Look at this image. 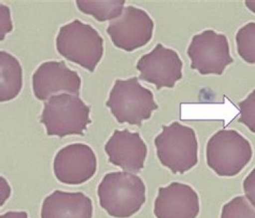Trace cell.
<instances>
[{"label": "cell", "instance_id": "1", "mask_svg": "<svg viewBox=\"0 0 255 218\" xmlns=\"http://www.w3.org/2000/svg\"><path fill=\"white\" fill-rule=\"evenodd\" d=\"M101 207L110 216L128 218L145 201V187L140 177L128 172L107 174L98 188Z\"/></svg>", "mask_w": 255, "mask_h": 218}, {"label": "cell", "instance_id": "2", "mask_svg": "<svg viewBox=\"0 0 255 218\" xmlns=\"http://www.w3.org/2000/svg\"><path fill=\"white\" fill-rule=\"evenodd\" d=\"M90 111V107L78 95L60 94L50 97L45 104L41 122L46 126L48 135H82L91 123Z\"/></svg>", "mask_w": 255, "mask_h": 218}, {"label": "cell", "instance_id": "3", "mask_svg": "<svg viewBox=\"0 0 255 218\" xmlns=\"http://www.w3.org/2000/svg\"><path fill=\"white\" fill-rule=\"evenodd\" d=\"M57 50L65 58L94 72L103 56V39L90 25L76 19L60 28Z\"/></svg>", "mask_w": 255, "mask_h": 218}, {"label": "cell", "instance_id": "4", "mask_svg": "<svg viewBox=\"0 0 255 218\" xmlns=\"http://www.w3.org/2000/svg\"><path fill=\"white\" fill-rule=\"evenodd\" d=\"M106 105L119 123L137 125L150 118L158 109L152 92L142 87L136 78L117 80Z\"/></svg>", "mask_w": 255, "mask_h": 218}, {"label": "cell", "instance_id": "5", "mask_svg": "<svg viewBox=\"0 0 255 218\" xmlns=\"http://www.w3.org/2000/svg\"><path fill=\"white\" fill-rule=\"evenodd\" d=\"M155 143L161 163L174 174H183L197 164L198 142L191 127L174 122L163 127Z\"/></svg>", "mask_w": 255, "mask_h": 218}, {"label": "cell", "instance_id": "6", "mask_svg": "<svg viewBox=\"0 0 255 218\" xmlns=\"http://www.w3.org/2000/svg\"><path fill=\"white\" fill-rule=\"evenodd\" d=\"M252 156L251 143L236 130L216 132L206 148L208 165L221 177L237 175L249 163Z\"/></svg>", "mask_w": 255, "mask_h": 218}, {"label": "cell", "instance_id": "7", "mask_svg": "<svg viewBox=\"0 0 255 218\" xmlns=\"http://www.w3.org/2000/svg\"><path fill=\"white\" fill-rule=\"evenodd\" d=\"M188 55L191 68L201 75H222L226 67L233 62L227 38L212 30H206L192 38Z\"/></svg>", "mask_w": 255, "mask_h": 218}, {"label": "cell", "instance_id": "8", "mask_svg": "<svg viewBox=\"0 0 255 218\" xmlns=\"http://www.w3.org/2000/svg\"><path fill=\"white\" fill-rule=\"evenodd\" d=\"M154 23L143 10L128 6L107 29L114 44L121 49L132 51L150 41Z\"/></svg>", "mask_w": 255, "mask_h": 218}, {"label": "cell", "instance_id": "9", "mask_svg": "<svg viewBox=\"0 0 255 218\" xmlns=\"http://www.w3.org/2000/svg\"><path fill=\"white\" fill-rule=\"evenodd\" d=\"M54 173L60 182L78 185L87 182L97 170V158L91 147L85 144L69 145L55 157Z\"/></svg>", "mask_w": 255, "mask_h": 218}, {"label": "cell", "instance_id": "10", "mask_svg": "<svg viewBox=\"0 0 255 218\" xmlns=\"http://www.w3.org/2000/svg\"><path fill=\"white\" fill-rule=\"evenodd\" d=\"M140 79L154 84L157 90L172 88L182 79V62L174 50L157 44L137 62Z\"/></svg>", "mask_w": 255, "mask_h": 218}, {"label": "cell", "instance_id": "11", "mask_svg": "<svg viewBox=\"0 0 255 218\" xmlns=\"http://www.w3.org/2000/svg\"><path fill=\"white\" fill-rule=\"evenodd\" d=\"M32 84L37 98L46 101L60 92L78 95L81 80L64 62L51 61L38 67L33 74Z\"/></svg>", "mask_w": 255, "mask_h": 218}, {"label": "cell", "instance_id": "12", "mask_svg": "<svg viewBox=\"0 0 255 218\" xmlns=\"http://www.w3.org/2000/svg\"><path fill=\"white\" fill-rule=\"evenodd\" d=\"M199 212V197L189 186L174 182L159 189L154 209L157 218H196Z\"/></svg>", "mask_w": 255, "mask_h": 218}, {"label": "cell", "instance_id": "13", "mask_svg": "<svg viewBox=\"0 0 255 218\" xmlns=\"http://www.w3.org/2000/svg\"><path fill=\"white\" fill-rule=\"evenodd\" d=\"M110 161L126 172L136 173L144 167L147 147L137 132L115 130L105 145Z\"/></svg>", "mask_w": 255, "mask_h": 218}, {"label": "cell", "instance_id": "14", "mask_svg": "<svg viewBox=\"0 0 255 218\" xmlns=\"http://www.w3.org/2000/svg\"><path fill=\"white\" fill-rule=\"evenodd\" d=\"M91 199L82 193L55 191L48 196L41 210V218H92Z\"/></svg>", "mask_w": 255, "mask_h": 218}, {"label": "cell", "instance_id": "15", "mask_svg": "<svg viewBox=\"0 0 255 218\" xmlns=\"http://www.w3.org/2000/svg\"><path fill=\"white\" fill-rule=\"evenodd\" d=\"M0 101L14 100L22 87V69L19 62L6 52L0 53Z\"/></svg>", "mask_w": 255, "mask_h": 218}, {"label": "cell", "instance_id": "16", "mask_svg": "<svg viewBox=\"0 0 255 218\" xmlns=\"http://www.w3.org/2000/svg\"><path fill=\"white\" fill-rule=\"evenodd\" d=\"M124 0H78L77 5L85 14L92 15L99 21L116 19L124 11Z\"/></svg>", "mask_w": 255, "mask_h": 218}, {"label": "cell", "instance_id": "17", "mask_svg": "<svg viewBox=\"0 0 255 218\" xmlns=\"http://www.w3.org/2000/svg\"><path fill=\"white\" fill-rule=\"evenodd\" d=\"M240 56L247 63L255 64V23H249L238 31L236 36Z\"/></svg>", "mask_w": 255, "mask_h": 218}, {"label": "cell", "instance_id": "18", "mask_svg": "<svg viewBox=\"0 0 255 218\" xmlns=\"http://www.w3.org/2000/svg\"><path fill=\"white\" fill-rule=\"evenodd\" d=\"M221 218H255V209L246 198L238 196L223 206Z\"/></svg>", "mask_w": 255, "mask_h": 218}, {"label": "cell", "instance_id": "19", "mask_svg": "<svg viewBox=\"0 0 255 218\" xmlns=\"http://www.w3.org/2000/svg\"><path fill=\"white\" fill-rule=\"evenodd\" d=\"M238 106L241 110L238 121L255 133V90Z\"/></svg>", "mask_w": 255, "mask_h": 218}, {"label": "cell", "instance_id": "20", "mask_svg": "<svg viewBox=\"0 0 255 218\" xmlns=\"http://www.w3.org/2000/svg\"><path fill=\"white\" fill-rule=\"evenodd\" d=\"M12 30L11 15L9 7L4 5H0V33L1 41L4 40L5 36Z\"/></svg>", "mask_w": 255, "mask_h": 218}, {"label": "cell", "instance_id": "21", "mask_svg": "<svg viewBox=\"0 0 255 218\" xmlns=\"http://www.w3.org/2000/svg\"><path fill=\"white\" fill-rule=\"evenodd\" d=\"M243 187L247 199L255 209V168L245 179Z\"/></svg>", "mask_w": 255, "mask_h": 218}, {"label": "cell", "instance_id": "22", "mask_svg": "<svg viewBox=\"0 0 255 218\" xmlns=\"http://www.w3.org/2000/svg\"><path fill=\"white\" fill-rule=\"evenodd\" d=\"M0 218H28L26 212H8L1 215Z\"/></svg>", "mask_w": 255, "mask_h": 218}, {"label": "cell", "instance_id": "23", "mask_svg": "<svg viewBox=\"0 0 255 218\" xmlns=\"http://www.w3.org/2000/svg\"><path fill=\"white\" fill-rule=\"evenodd\" d=\"M246 4L248 9L255 13V0H253V1L248 0V1H246Z\"/></svg>", "mask_w": 255, "mask_h": 218}]
</instances>
